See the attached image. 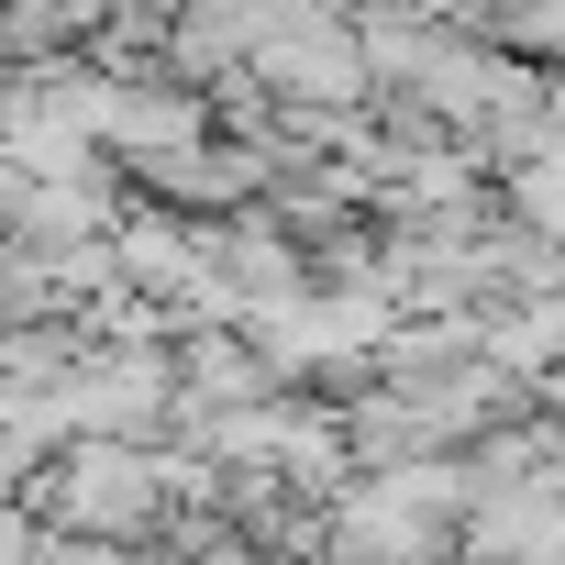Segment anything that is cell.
<instances>
[{"mask_svg": "<svg viewBox=\"0 0 565 565\" xmlns=\"http://www.w3.org/2000/svg\"><path fill=\"white\" fill-rule=\"evenodd\" d=\"M12 78H23V67H12V45H0V100H12Z\"/></svg>", "mask_w": 565, "mask_h": 565, "instance_id": "277c9868", "label": "cell"}, {"mask_svg": "<svg viewBox=\"0 0 565 565\" xmlns=\"http://www.w3.org/2000/svg\"><path fill=\"white\" fill-rule=\"evenodd\" d=\"M211 477H222V466L189 455V444H111V433H78V444H56V455L34 466L23 510H34L45 532L145 554L167 510H211Z\"/></svg>", "mask_w": 565, "mask_h": 565, "instance_id": "6da1fadb", "label": "cell"}, {"mask_svg": "<svg viewBox=\"0 0 565 565\" xmlns=\"http://www.w3.org/2000/svg\"><path fill=\"white\" fill-rule=\"evenodd\" d=\"M477 34L521 67H565V0H477Z\"/></svg>", "mask_w": 565, "mask_h": 565, "instance_id": "7a4b0ae2", "label": "cell"}, {"mask_svg": "<svg viewBox=\"0 0 565 565\" xmlns=\"http://www.w3.org/2000/svg\"><path fill=\"white\" fill-rule=\"evenodd\" d=\"M145 12H167V23H178V12H200V0H145Z\"/></svg>", "mask_w": 565, "mask_h": 565, "instance_id": "5b68a950", "label": "cell"}, {"mask_svg": "<svg viewBox=\"0 0 565 565\" xmlns=\"http://www.w3.org/2000/svg\"><path fill=\"white\" fill-rule=\"evenodd\" d=\"M0 45H12V67H23V78H45V67H67L89 34L67 23V0H0Z\"/></svg>", "mask_w": 565, "mask_h": 565, "instance_id": "3957f363", "label": "cell"}]
</instances>
